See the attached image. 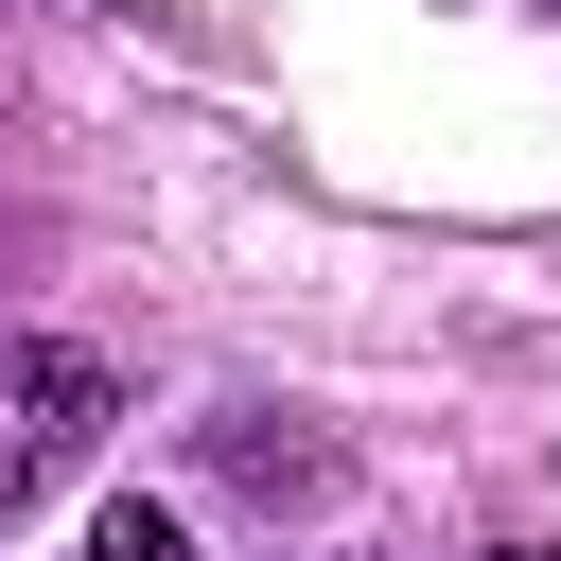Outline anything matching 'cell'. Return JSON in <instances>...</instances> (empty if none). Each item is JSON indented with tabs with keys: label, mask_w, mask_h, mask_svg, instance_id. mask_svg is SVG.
<instances>
[{
	"label": "cell",
	"mask_w": 561,
	"mask_h": 561,
	"mask_svg": "<svg viewBox=\"0 0 561 561\" xmlns=\"http://www.w3.org/2000/svg\"><path fill=\"white\" fill-rule=\"evenodd\" d=\"M18 403H35V456H88V438H105V403H123V386H105V368H88V351H35V368H18Z\"/></svg>",
	"instance_id": "cell-1"
},
{
	"label": "cell",
	"mask_w": 561,
	"mask_h": 561,
	"mask_svg": "<svg viewBox=\"0 0 561 561\" xmlns=\"http://www.w3.org/2000/svg\"><path fill=\"white\" fill-rule=\"evenodd\" d=\"M105 561H193V526L175 508H105Z\"/></svg>",
	"instance_id": "cell-2"
}]
</instances>
